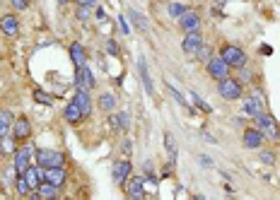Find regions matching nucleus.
<instances>
[{
    "label": "nucleus",
    "mask_w": 280,
    "mask_h": 200,
    "mask_svg": "<svg viewBox=\"0 0 280 200\" xmlns=\"http://www.w3.org/2000/svg\"><path fill=\"white\" fill-rule=\"evenodd\" d=\"M217 92H220V97L227 101H237L242 99V94H244V87H242V80L237 78H222L217 80Z\"/></svg>",
    "instance_id": "obj_1"
},
{
    "label": "nucleus",
    "mask_w": 280,
    "mask_h": 200,
    "mask_svg": "<svg viewBox=\"0 0 280 200\" xmlns=\"http://www.w3.org/2000/svg\"><path fill=\"white\" fill-rule=\"evenodd\" d=\"M254 118H256V128L263 133V138H266V140H273V143H278V140H280L278 121H275L270 113H266V111H261L259 116H254Z\"/></svg>",
    "instance_id": "obj_2"
},
{
    "label": "nucleus",
    "mask_w": 280,
    "mask_h": 200,
    "mask_svg": "<svg viewBox=\"0 0 280 200\" xmlns=\"http://www.w3.org/2000/svg\"><path fill=\"white\" fill-rule=\"evenodd\" d=\"M34 152H36V150H34V145L27 143V140H24V145H22V147H17V150L12 152V155H15V157H12V167H15V171H17V174H24V171H27V167L32 164Z\"/></svg>",
    "instance_id": "obj_3"
},
{
    "label": "nucleus",
    "mask_w": 280,
    "mask_h": 200,
    "mask_svg": "<svg viewBox=\"0 0 280 200\" xmlns=\"http://www.w3.org/2000/svg\"><path fill=\"white\" fill-rule=\"evenodd\" d=\"M220 58L225 60L229 68H244L247 65V53L235 44H225L220 48Z\"/></svg>",
    "instance_id": "obj_4"
},
{
    "label": "nucleus",
    "mask_w": 280,
    "mask_h": 200,
    "mask_svg": "<svg viewBox=\"0 0 280 200\" xmlns=\"http://www.w3.org/2000/svg\"><path fill=\"white\" fill-rule=\"evenodd\" d=\"M34 159H36V164L43 169L63 167L65 164L63 152H58V150H36V152H34Z\"/></svg>",
    "instance_id": "obj_5"
},
{
    "label": "nucleus",
    "mask_w": 280,
    "mask_h": 200,
    "mask_svg": "<svg viewBox=\"0 0 280 200\" xmlns=\"http://www.w3.org/2000/svg\"><path fill=\"white\" fill-rule=\"evenodd\" d=\"M130 174H133V164H130L128 159L114 162V167H111V181H114L116 186H126V181L130 178Z\"/></svg>",
    "instance_id": "obj_6"
},
{
    "label": "nucleus",
    "mask_w": 280,
    "mask_h": 200,
    "mask_svg": "<svg viewBox=\"0 0 280 200\" xmlns=\"http://www.w3.org/2000/svg\"><path fill=\"white\" fill-rule=\"evenodd\" d=\"M205 70H208V75H210L213 80H222V78H227V75H229V70H232V68L227 65L220 56H213L208 63H205Z\"/></svg>",
    "instance_id": "obj_7"
},
{
    "label": "nucleus",
    "mask_w": 280,
    "mask_h": 200,
    "mask_svg": "<svg viewBox=\"0 0 280 200\" xmlns=\"http://www.w3.org/2000/svg\"><path fill=\"white\" fill-rule=\"evenodd\" d=\"M179 29H181L183 34L198 32V29H201V15L196 10H186L181 17H179Z\"/></svg>",
    "instance_id": "obj_8"
},
{
    "label": "nucleus",
    "mask_w": 280,
    "mask_h": 200,
    "mask_svg": "<svg viewBox=\"0 0 280 200\" xmlns=\"http://www.w3.org/2000/svg\"><path fill=\"white\" fill-rule=\"evenodd\" d=\"M201 46H203V34H201V29H198V32H189L186 36H183L181 51L183 53H189V56H196Z\"/></svg>",
    "instance_id": "obj_9"
},
{
    "label": "nucleus",
    "mask_w": 280,
    "mask_h": 200,
    "mask_svg": "<svg viewBox=\"0 0 280 200\" xmlns=\"http://www.w3.org/2000/svg\"><path fill=\"white\" fill-rule=\"evenodd\" d=\"M263 133H261L259 128H247L244 133H242V145L247 147V150H261V145H263Z\"/></svg>",
    "instance_id": "obj_10"
},
{
    "label": "nucleus",
    "mask_w": 280,
    "mask_h": 200,
    "mask_svg": "<svg viewBox=\"0 0 280 200\" xmlns=\"http://www.w3.org/2000/svg\"><path fill=\"white\" fill-rule=\"evenodd\" d=\"M29 135H32V123L27 116H20V118H15L12 123V138L15 140H29Z\"/></svg>",
    "instance_id": "obj_11"
},
{
    "label": "nucleus",
    "mask_w": 280,
    "mask_h": 200,
    "mask_svg": "<svg viewBox=\"0 0 280 200\" xmlns=\"http://www.w3.org/2000/svg\"><path fill=\"white\" fill-rule=\"evenodd\" d=\"M41 178L61 188V186H65V178H68V174H65L63 167H51V169H43L41 167Z\"/></svg>",
    "instance_id": "obj_12"
},
{
    "label": "nucleus",
    "mask_w": 280,
    "mask_h": 200,
    "mask_svg": "<svg viewBox=\"0 0 280 200\" xmlns=\"http://www.w3.org/2000/svg\"><path fill=\"white\" fill-rule=\"evenodd\" d=\"M126 193H128L133 200H140L143 193H145V176H130L126 181Z\"/></svg>",
    "instance_id": "obj_13"
},
{
    "label": "nucleus",
    "mask_w": 280,
    "mask_h": 200,
    "mask_svg": "<svg viewBox=\"0 0 280 200\" xmlns=\"http://www.w3.org/2000/svg\"><path fill=\"white\" fill-rule=\"evenodd\" d=\"M75 87L77 89H92V87H95V75H92V70H89L87 65L77 68V73H75Z\"/></svg>",
    "instance_id": "obj_14"
},
{
    "label": "nucleus",
    "mask_w": 280,
    "mask_h": 200,
    "mask_svg": "<svg viewBox=\"0 0 280 200\" xmlns=\"http://www.w3.org/2000/svg\"><path fill=\"white\" fill-rule=\"evenodd\" d=\"M244 111H247L249 116H259L261 111H266V109H263V99H261V94L251 92L249 97H244Z\"/></svg>",
    "instance_id": "obj_15"
},
{
    "label": "nucleus",
    "mask_w": 280,
    "mask_h": 200,
    "mask_svg": "<svg viewBox=\"0 0 280 200\" xmlns=\"http://www.w3.org/2000/svg\"><path fill=\"white\" fill-rule=\"evenodd\" d=\"M73 101L77 104V109L82 111V116H89L92 113V97H89V89H77L75 97H73Z\"/></svg>",
    "instance_id": "obj_16"
},
{
    "label": "nucleus",
    "mask_w": 280,
    "mask_h": 200,
    "mask_svg": "<svg viewBox=\"0 0 280 200\" xmlns=\"http://www.w3.org/2000/svg\"><path fill=\"white\" fill-rule=\"evenodd\" d=\"M0 32L5 36H17L20 34V20L15 15H3L0 17Z\"/></svg>",
    "instance_id": "obj_17"
},
{
    "label": "nucleus",
    "mask_w": 280,
    "mask_h": 200,
    "mask_svg": "<svg viewBox=\"0 0 280 200\" xmlns=\"http://www.w3.org/2000/svg\"><path fill=\"white\" fill-rule=\"evenodd\" d=\"M138 75H140V80H143L145 92H148L150 97H155V85H152V78H150V73H148V63H145V58L143 56L138 58Z\"/></svg>",
    "instance_id": "obj_18"
},
{
    "label": "nucleus",
    "mask_w": 280,
    "mask_h": 200,
    "mask_svg": "<svg viewBox=\"0 0 280 200\" xmlns=\"http://www.w3.org/2000/svg\"><path fill=\"white\" fill-rule=\"evenodd\" d=\"M70 60L75 63V68L87 65V53H85V48H82L80 41H73V44H70Z\"/></svg>",
    "instance_id": "obj_19"
},
{
    "label": "nucleus",
    "mask_w": 280,
    "mask_h": 200,
    "mask_svg": "<svg viewBox=\"0 0 280 200\" xmlns=\"http://www.w3.org/2000/svg\"><path fill=\"white\" fill-rule=\"evenodd\" d=\"M22 176L27 178V183L32 186V190L39 188V186H41V181H43V178H41V167H39V164H36V167H32V164H29V167H27V171H24Z\"/></svg>",
    "instance_id": "obj_20"
},
{
    "label": "nucleus",
    "mask_w": 280,
    "mask_h": 200,
    "mask_svg": "<svg viewBox=\"0 0 280 200\" xmlns=\"http://www.w3.org/2000/svg\"><path fill=\"white\" fill-rule=\"evenodd\" d=\"M63 116H65V121H68V123H73V125H75V123H80V121H82V118H85V116H82V111L77 109V104H75V101H70V104H65V109H63Z\"/></svg>",
    "instance_id": "obj_21"
},
{
    "label": "nucleus",
    "mask_w": 280,
    "mask_h": 200,
    "mask_svg": "<svg viewBox=\"0 0 280 200\" xmlns=\"http://www.w3.org/2000/svg\"><path fill=\"white\" fill-rule=\"evenodd\" d=\"M12 123H15L12 113L8 111V109H0V138L12 133Z\"/></svg>",
    "instance_id": "obj_22"
},
{
    "label": "nucleus",
    "mask_w": 280,
    "mask_h": 200,
    "mask_svg": "<svg viewBox=\"0 0 280 200\" xmlns=\"http://www.w3.org/2000/svg\"><path fill=\"white\" fill-rule=\"evenodd\" d=\"M97 104H99V109L102 111H114L116 109V97L111 94V92H104V94H99V99H97Z\"/></svg>",
    "instance_id": "obj_23"
},
{
    "label": "nucleus",
    "mask_w": 280,
    "mask_h": 200,
    "mask_svg": "<svg viewBox=\"0 0 280 200\" xmlns=\"http://www.w3.org/2000/svg\"><path fill=\"white\" fill-rule=\"evenodd\" d=\"M111 125H114V128H119V130H128V125H130V116H128L126 111L114 113V116H111Z\"/></svg>",
    "instance_id": "obj_24"
},
{
    "label": "nucleus",
    "mask_w": 280,
    "mask_h": 200,
    "mask_svg": "<svg viewBox=\"0 0 280 200\" xmlns=\"http://www.w3.org/2000/svg\"><path fill=\"white\" fill-rule=\"evenodd\" d=\"M186 10H189V8H186L183 0H172V3L167 5V12H169V17H174V20H179Z\"/></svg>",
    "instance_id": "obj_25"
},
{
    "label": "nucleus",
    "mask_w": 280,
    "mask_h": 200,
    "mask_svg": "<svg viewBox=\"0 0 280 200\" xmlns=\"http://www.w3.org/2000/svg\"><path fill=\"white\" fill-rule=\"evenodd\" d=\"M36 190H39L41 198H58V193H61V188L54 186V183H49V181H41V186H39Z\"/></svg>",
    "instance_id": "obj_26"
},
{
    "label": "nucleus",
    "mask_w": 280,
    "mask_h": 200,
    "mask_svg": "<svg viewBox=\"0 0 280 200\" xmlns=\"http://www.w3.org/2000/svg\"><path fill=\"white\" fill-rule=\"evenodd\" d=\"M164 147H167V155H169V164H174L179 152H176V143H174L172 133H164Z\"/></svg>",
    "instance_id": "obj_27"
},
{
    "label": "nucleus",
    "mask_w": 280,
    "mask_h": 200,
    "mask_svg": "<svg viewBox=\"0 0 280 200\" xmlns=\"http://www.w3.org/2000/svg\"><path fill=\"white\" fill-rule=\"evenodd\" d=\"M15 190H17V195H22V198L32 193V186L27 183V178L22 176V174H20V176H17V178H15Z\"/></svg>",
    "instance_id": "obj_28"
},
{
    "label": "nucleus",
    "mask_w": 280,
    "mask_h": 200,
    "mask_svg": "<svg viewBox=\"0 0 280 200\" xmlns=\"http://www.w3.org/2000/svg\"><path fill=\"white\" fill-rule=\"evenodd\" d=\"M128 17H130V20H133V24L138 27L140 32H145V29H148V20H145V17H143L140 12H135V10H128Z\"/></svg>",
    "instance_id": "obj_29"
},
{
    "label": "nucleus",
    "mask_w": 280,
    "mask_h": 200,
    "mask_svg": "<svg viewBox=\"0 0 280 200\" xmlns=\"http://www.w3.org/2000/svg\"><path fill=\"white\" fill-rule=\"evenodd\" d=\"M75 17H77V22H87L92 17V5H77Z\"/></svg>",
    "instance_id": "obj_30"
},
{
    "label": "nucleus",
    "mask_w": 280,
    "mask_h": 200,
    "mask_svg": "<svg viewBox=\"0 0 280 200\" xmlns=\"http://www.w3.org/2000/svg\"><path fill=\"white\" fill-rule=\"evenodd\" d=\"M259 159L266 164V167H273V164H275V152H270V150H261Z\"/></svg>",
    "instance_id": "obj_31"
},
{
    "label": "nucleus",
    "mask_w": 280,
    "mask_h": 200,
    "mask_svg": "<svg viewBox=\"0 0 280 200\" xmlns=\"http://www.w3.org/2000/svg\"><path fill=\"white\" fill-rule=\"evenodd\" d=\"M0 150H3V152H15V150H17V147H15V138H10V135L0 138Z\"/></svg>",
    "instance_id": "obj_32"
},
{
    "label": "nucleus",
    "mask_w": 280,
    "mask_h": 200,
    "mask_svg": "<svg viewBox=\"0 0 280 200\" xmlns=\"http://www.w3.org/2000/svg\"><path fill=\"white\" fill-rule=\"evenodd\" d=\"M34 101H39V104H43V106H51V94H46V92H41V89H34Z\"/></svg>",
    "instance_id": "obj_33"
},
{
    "label": "nucleus",
    "mask_w": 280,
    "mask_h": 200,
    "mask_svg": "<svg viewBox=\"0 0 280 200\" xmlns=\"http://www.w3.org/2000/svg\"><path fill=\"white\" fill-rule=\"evenodd\" d=\"M196 58H198V60H203V63H208V60L213 58V48L203 44L201 48H198V53H196Z\"/></svg>",
    "instance_id": "obj_34"
},
{
    "label": "nucleus",
    "mask_w": 280,
    "mask_h": 200,
    "mask_svg": "<svg viewBox=\"0 0 280 200\" xmlns=\"http://www.w3.org/2000/svg\"><path fill=\"white\" fill-rule=\"evenodd\" d=\"M191 99H194V104H196V106H198V109H203L205 113H210V111H213V109H210V106H208V104H205V101L201 99L198 94H194V92H191Z\"/></svg>",
    "instance_id": "obj_35"
},
{
    "label": "nucleus",
    "mask_w": 280,
    "mask_h": 200,
    "mask_svg": "<svg viewBox=\"0 0 280 200\" xmlns=\"http://www.w3.org/2000/svg\"><path fill=\"white\" fill-rule=\"evenodd\" d=\"M107 51L111 53V56H121L119 46H116V41H114V39H109V41H107Z\"/></svg>",
    "instance_id": "obj_36"
},
{
    "label": "nucleus",
    "mask_w": 280,
    "mask_h": 200,
    "mask_svg": "<svg viewBox=\"0 0 280 200\" xmlns=\"http://www.w3.org/2000/svg\"><path fill=\"white\" fill-rule=\"evenodd\" d=\"M167 89H169V92H172V97L176 101H179V104H181V106H186V99H183L181 94H179V92H176V89H174V85H169V82H167Z\"/></svg>",
    "instance_id": "obj_37"
},
{
    "label": "nucleus",
    "mask_w": 280,
    "mask_h": 200,
    "mask_svg": "<svg viewBox=\"0 0 280 200\" xmlns=\"http://www.w3.org/2000/svg\"><path fill=\"white\" fill-rule=\"evenodd\" d=\"M10 3L15 10H27V8H29V0H10Z\"/></svg>",
    "instance_id": "obj_38"
},
{
    "label": "nucleus",
    "mask_w": 280,
    "mask_h": 200,
    "mask_svg": "<svg viewBox=\"0 0 280 200\" xmlns=\"http://www.w3.org/2000/svg\"><path fill=\"white\" fill-rule=\"evenodd\" d=\"M119 29H121V34H130V27H128V22H126L123 15H119Z\"/></svg>",
    "instance_id": "obj_39"
},
{
    "label": "nucleus",
    "mask_w": 280,
    "mask_h": 200,
    "mask_svg": "<svg viewBox=\"0 0 280 200\" xmlns=\"http://www.w3.org/2000/svg\"><path fill=\"white\" fill-rule=\"evenodd\" d=\"M198 162H201V167H213V159L208 155H198Z\"/></svg>",
    "instance_id": "obj_40"
},
{
    "label": "nucleus",
    "mask_w": 280,
    "mask_h": 200,
    "mask_svg": "<svg viewBox=\"0 0 280 200\" xmlns=\"http://www.w3.org/2000/svg\"><path fill=\"white\" fill-rule=\"evenodd\" d=\"M97 20H102V22H104V20H107V12L102 10V8H99V10H97Z\"/></svg>",
    "instance_id": "obj_41"
},
{
    "label": "nucleus",
    "mask_w": 280,
    "mask_h": 200,
    "mask_svg": "<svg viewBox=\"0 0 280 200\" xmlns=\"http://www.w3.org/2000/svg\"><path fill=\"white\" fill-rule=\"evenodd\" d=\"M123 152H126V155H130V140H123Z\"/></svg>",
    "instance_id": "obj_42"
},
{
    "label": "nucleus",
    "mask_w": 280,
    "mask_h": 200,
    "mask_svg": "<svg viewBox=\"0 0 280 200\" xmlns=\"http://www.w3.org/2000/svg\"><path fill=\"white\" fill-rule=\"evenodd\" d=\"M77 5H95V0H75Z\"/></svg>",
    "instance_id": "obj_43"
},
{
    "label": "nucleus",
    "mask_w": 280,
    "mask_h": 200,
    "mask_svg": "<svg viewBox=\"0 0 280 200\" xmlns=\"http://www.w3.org/2000/svg\"><path fill=\"white\" fill-rule=\"evenodd\" d=\"M58 3H61V5H65V3H70V0H58Z\"/></svg>",
    "instance_id": "obj_44"
}]
</instances>
